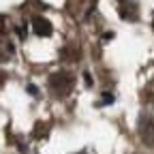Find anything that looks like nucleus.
Here are the masks:
<instances>
[{
	"label": "nucleus",
	"instance_id": "nucleus-1",
	"mask_svg": "<svg viewBox=\"0 0 154 154\" xmlns=\"http://www.w3.org/2000/svg\"><path fill=\"white\" fill-rule=\"evenodd\" d=\"M73 86H75V77H73L71 71H58L49 77V92L54 96H60L62 99V96L71 94Z\"/></svg>",
	"mask_w": 154,
	"mask_h": 154
},
{
	"label": "nucleus",
	"instance_id": "nucleus-2",
	"mask_svg": "<svg viewBox=\"0 0 154 154\" xmlns=\"http://www.w3.org/2000/svg\"><path fill=\"white\" fill-rule=\"evenodd\" d=\"M137 131H139L141 141H143L148 148H154V118H150V116H141Z\"/></svg>",
	"mask_w": 154,
	"mask_h": 154
},
{
	"label": "nucleus",
	"instance_id": "nucleus-3",
	"mask_svg": "<svg viewBox=\"0 0 154 154\" xmlns=\"http://www.w3.org/2000/svg\"><path fill=\"white\" fill-rule=\"evenodd\" d=\"M118 13H120L122 19H126V22H135L137 15H139V7H137V2H133V0H120Z\"/></svg>",
	"mask_w": 154,
	"mask_h": 154
},
{
	"label": "nucleus",
	"instance_id": "nucleus-4",
	"mask_svg": "<svg viewBox=\"0 0 154 154\" xmlns=\"http://www.w3.org/2000/svg\"><path fill=\"white\" fill-rule=\"evenodd\" d=\"M32 30L36 36H49L51 34V24L45 17H34L32 19Z\"/></svg>",
	"mask_w": 154,
	"mask_h": 154
},
{
	"label": "nucleus",
	"instance_id": "nucleus-5",
	"mask_svg": "<svg viewBox=\"0 0 154 154\" xmlns=\"http://www.w3.org/2000/svg\"><path fill=\"white\" fill-rule=\"evenodd\" d=\"M2 30H5V17L0 15V34H2Z\"/></svg>",
	"mask_w": 154,
	"mask_h": 154
},
{
	"label": "nucleus",
	"instance_id": "nucleus-6",
	"mask_svg": "<svg viewBox=\"0 0 154 154\" xmlns=\"http://www.w3.org/2000/svg\"><path fill=\"white\" fill-rule=\"evenodd\" d=\"M79 154H82V152H79Z\"/></svg>",
	"mask_w": 154,
	"mask_h": 154
}]
</instances>
